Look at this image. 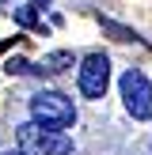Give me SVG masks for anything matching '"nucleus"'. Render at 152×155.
I'll return each instance as SVG.
<instances>
[{
	"instance_id": "obj_1",
	"label": "nucleus",
	"mask_w": 152,
	"mask_h": 155,
	"mask_svg": "<svg viewBox=\"0 0 152 155\" xmlns=\"http://www.w3.org/2000/svg\"><path fill=\"white\" fill-rule=\"evenodd\" d=\"M15 140H19V151H27V155H68L72 151V140L53 125H46V129L42 125H19Z\"/></svg>"
},
{
	"instance_id": "obj_2",
	"label": "nucleus",
	"mask_w": 152,
	"mask_h": 155,
	"mask_svg": "<svg viewBox=\"0 0 152 155\" xmlns=\"http://www.w3.org/2000/svg\"><path fill=\"white\" fill-rule=\"evenodd\" d=\"M30 114H34L42 125H53V129H65L76 121V106L68 95H61V91H38L34 98H30Z\"/></svg>"
},
{
	"instance_id": "obj_3",
	"label": "nucleus",
	"mask_w": 152,
	"mask_h": 155,
	"mask_svg": "<svg viewBox=\"0 0 152 155\" xmlns=\"http://www.w3.org/2000/svg\"><path fill=\"white\" fill-rule=\"evenodd\" d=\"M122 98H126V110L133 114L137 121H148L152 117V87L137 68H129L122 76Z\"/></svg>"
},
{
	"instance_id": "obj_4",
	"label": "nucleus",
	"mask_w": 152,
	"mask_h": 155,
	"mask_svg": "<svg viewBox=\"0 0 152 155\" xmlns=\"http://www.w3.org/2000/svg\"><path fill=\"white\" fill-rule=\"evenodd\" d=\"M106 83H110V61H106L103 53L84 57V64H80V91L88 98H103L106 95Z\"/></svg>"
},
{
	"instance_id": "obj_5",
	"label": "nucleus",
	"mask_w": 152,
	"mask_h": 155,
	"mask_svg": "<svg viewBox=\"0 0 152 155\" xmlns=\"http://www.w3.org/2000/svg\"><path fill=\"white\" fill-rule=\"evenodd\" d=\"M65 68H72V53H50V57H42L38 61V68L34 72H46V76H57V72H65Z\"/></svg>"
},
{
	"instance_id": "obj_6",
	"label": "nucleus",
	"mask_w": 152,
	"mask_h": 155,
	"mask_svg": "<svg viewBox=\"0 0 152 155\" xmlns=\"http://www.w3.org/2000/svg\"><path fill=\"white\" fill-rule=\"evenodd\" d=\"M38 4H42V0H30L27 8H19V12H15V19H19L23 27H34V23H38V12H34V8H38Z\"/></svg>"
},
{
	"instance_id": "obj_7",
	"label": "nucleus",
	"mask_w": 152,
	"mask_h": 155,
	"mask_svg": "<svg viewBox=\"0 0 152 155\" xmlns=\"http://www.w3.org/2000/svg\"><path fill=\"white\" fill-rule=\"evenodd\" d=\"M12 155H27V151H12Z\"/></svg>"
}]
</instances>
